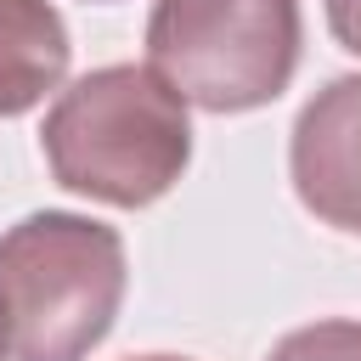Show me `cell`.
Instances as JSON below:
<instances>
[{"label": "cell", "mask_w": 361, "mask_h": 361, "mask_svg": "<svg viewBox=\"0 0 361 361\" xmlns=\"http://www.w3.org/2000/svg\"><path fill=\"white\" fill-rule=\"evenodd\" d=\"M39 152L56 186L107 209H147L192 164V113L147 62H107L56 90Z\"/></svg>", "instance_id": "1"}, {"label": "cell", "mask_w": 361, "mask_h": 361, "mask_svg": "<svg viewBox=\"0 0 361 361\" xmlns=\"http://www.w3.org/2000/svg\"><path fill=\"white\" fill-rule=\"evenodd\" d=\"M130 288L124 237L73 209H34L0 231V355L90 361Z\"/></svg>", "instance_id": "2"}, {"label": "cell", "mask_w": 361, "mask_h": 361, "mask_svg": "<svg viewBox=\"0 0 361 361\" xmlns=\"http://www.w3.org/2000/svg\"><path fill=\"white\" fill-rule=\"evenodd\" d=\"M299 0H158L147 68L203 113L271 107L299 73Z\"/></svg>", "instance_id": "3"}, {"label": "cell", "mask_w": 361, "mask_h": 361, "mask_svg": "<svg viewBox=\"0 0 361 361\" xmlns=\"http://www.w3.org/2000/svg\"><path fill=\"white\" fill-rule=\"evenodd\" d=\"M288 175L322 226L361 237V73L327 79L299 107L288 135Z\"/></svg>", "instance_id": "4"}, {"label": "cell", "mask_w": 361, "mask_h": 361, "mask_svg": "<svg viewBox=\"0 0 361 361\" xmlns=\"http://www.w3.org/2000/svg\"><path fill=\"white\" fill-rule=\"evenodd\" d=\"M68 62L73 39L51 0H0V118H17L62 90Z\"/></svg>", "instance_id": "5"}, {"label": "cell", "mask_w": 361, "mask_h": 361, "mask_svg": "<svg viewBox=\"0 0 361 361\" xmlns=\"http://www.w3.org/2000/svg\"><path fill=\"white\" fill-rule=\"evenodd\" d=\"M265 361H361V322H310V327H293L288 338L271 344Z\"/></svg>", "instance_id": "6"}, {"label": "cell", "mask_w": 361, "mask_h": 361, "mask_svg": "<svg viewBox=\"0 0 361 361\" xmlns=\"http://www.w3.org/2000/svg\"><path fill=\"white\" fill-rule=\"evenodd\" d=\"M322 6H327L333 39H338L350 56H361V0H322Z\"/></svg>", "instance_id": "7"}, {"label": "cell", "mask_w": 361, "mask_h": 361, "mask_svg": "<svg viewBox=\"0 0 361 361\" xmlns=\"http://www.w3.org/2000/svg\"><path fill=\"white\" fill-rule=\"evenodd\" d=\"M130 361H192V355H130Z\"/></svg>", "instance_id": "8"}, {"label": "cell", "mask_w": 361, "mask_h": 361, "mask_svg": "<svg viewBox=\"0 0 361 361\" xmlns=\"http://www.w3.org/2000/svg\"><path fill=\"white\" fill-rule=\"evenodd\" d=\"M0 361H6V355H0Z\"/></svg>", "instance_id": "9"}]
</instances>
